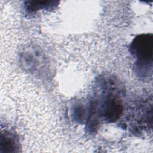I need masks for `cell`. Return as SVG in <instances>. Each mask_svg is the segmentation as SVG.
Listing matches in <instances>:
<instances>
[{"label": "cell", "instance_id": "obj_1", "mask_svg": "<svg viewBox=\"0 0 153 153\" xmlns=\"http://www.w3.org/2000/svg\"><path fill=\"white\" fill-rule=\"evenodd\" d=\"M124 88L115 77L103 76L96 82L95 96L90 101L87 129L94 132L100 120L106 123L118 120L124 110Z\"/></svg>", "mask_w": 153, "mask_h": 153}, {"label": "cell", "instance_id": "obj_2", "mask_svg": "<svg viewBox=\"0 0 153 153\" xmlns=\"http://www.w3.org/2000/svg\"><path fill=\"white\" fill-rule=\"evenodd\" d=\"M153 35H137L129 46V51L135 59L134 72L140 79H149L152 75Z\"/></svg>", "mask_w": 153, "mask_h": 153}, {"label": "cell", "instance_id": "obj_3", "mask_svg": "<svg viewBox=\"0 0 153 153\" xmlns=\"http://www.w3.org/2000/svg\"><path fill=\"white\" fill-rule=\"evenodd\" d=\"M59 4L57 1H26L24 2V9L27 14L35 13L38 11L54 10Z\"/></svg>", "mask_w": 153, "mask_h": 153}, {"label": "cell", "instance_id": "obj_4", "mask_svg": "<svg viewBox=\"0 0 153 153\" xmlns=\"http://www.w3.org/2000/svg\"><path fill=\"white\" fill-rule=\"evenodd\" d=\"M0 145L1 149L5 148V152H16L19 148L18 139L14 133L5 130L1 133Z\"/></svg>", "mask_w": 153, "mask_h": 153}, {"label": "cell", "instance_id": "obj_5", "mask_svg": "<svg viewBox=\"0 0 153 153\" xmlns=\"http://www.w3.org/2000/svg\"><path fill=\"white\" fill-rule=\"evenodd\" d=\"M82 105H76L75 107H74L72 109V111H74L72 114V115H74V120L76 121L78 120H84V117L85 115V109Z\"/></svg>", "mask_w": 153, "mask_h": 153}]
</instances>
